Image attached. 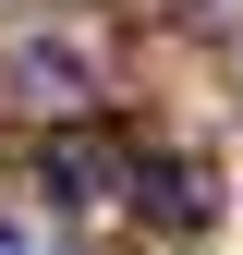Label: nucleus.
<instances>
[{
  "label": "nucleus",
  "instance_id": "f257e3e1",
  "mask_svg": "<svg viewBox=\"0 0 243 255\" xmlns=\"http://www.w3.org/2000/svg\"><path fill=\"white\" fill-rule=\"evenodd\" d=\"M37 182H49L61 207H110V182H122V158H110L98 134H49V146H37Z\"/></svg>",
  "mask_w": 243,
  "mask_h": 255
},
{
  "label": "nucleus",
  "instance_id": "f03ea898",
  "mask_svg": "<svg viewBox=\"0 0 243 255\" xmlns=\"http://www.w3.org/2000/svg\"><path fill=\"white\" fill-rule=\"evenodd\" d=\"M12 85H24L37 110H73V98H85V61H73V49H12Z\"/></svg>",
  "mask_w": 243,
  "mask_h": 255
},
{
  "label": "nucleus",
  "instance_id": "7ed1b4c3",
  "mask_svg": "<svg viewBox=\"0 0 243 255\" xmlns=\"http://www.w3.org/2000/svg\"><path fill=\"white\" fill-rule=\"evenodd\" d=\"M207 207H219V195H207V170H158V219H182V231H195Z\"/></svg>",
  "mask_w": 243,
  "mask_h": 255
},
{
  "label": "nucleus",
  "instance_id": "20e7f679",
  "mask_svg": "<svg viewBox=\"0 0 243 255\" xmlns=\"http://www.w3.org/2000/svg\"><path fill=\"white\" fill-rule=\"evenodd\" d=\"M0 255H24V231H0Z\"/></svg>",
  "mask_w": 243,
  "mask_h": 255
}]
</instances>
